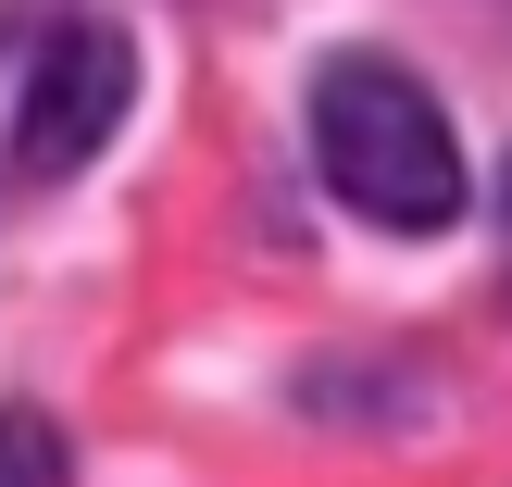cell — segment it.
<instances>
[{"label":"cell","instance_id":"6da1fadb","mask_svg":"<svg viewBox=\"0 0 512 487\" xmlns=\"http://www.w3.org/2000/svg\"><path fill=\"white\" fill-rule=\"evenodd\" d=\"M313 163L363 225H400V238H438L463 213V138L388 50H338L313 75Z\"/></svg>","mask_w":512,"mask_h":487},{"label":"cell","instance_id":"7a4b0ae2","mask_svg":"<svg viewBox=\"0 0 512 487\" xmlns=\"http://www.w3.org/2000/svg\"><path fill=\"white\" fill-rule=\"evenodd\" d=\"M125 100H138V50H125L113 13H88V0H63V13L25 38V88H13V150L38 175H75L100 138L125 125Z\"/></svg>","mask_w":512,"mask_h":487},{"label":"cell","instance_id":"3957f363","mask_svg":"<svg viewBox=\"0 0 512 487\" xmlns=\"http://www.w3.org/2000/svg\"><path fill=\"white\" fill-rule=\"evenodd\" d=\"M0 487H75V450H63V425L50 413H0Z\"/></svg>","mask_w":512,"mask_h":487},{"label":"cell","instance_id":"277c9868","mask_svg":"<svg viewBox=\"0 0 512 487\" xmlns=\"http://www.w3.org/2000/svg\"><path fill=\"white\" fill-rule=\"evenodd\" d=\"M500 238H512V188H500Z\"/></svg>","mask_w":512,"mask_h":487}]
</instances>
